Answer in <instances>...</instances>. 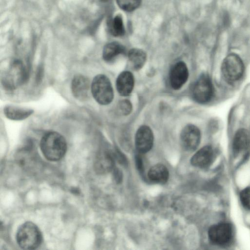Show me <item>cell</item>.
Segmentation results:
<instances>
[{
	"label": "cell",
	"mask_w": 250,
	"mask_h": 250,
	"mask_svg": "<svg viewBox=\"0 0 250 250\" xmlns=\"http://www.w3.org/2000/svg\"><path fill=\"white\" fill-rule=\"evenodd\" d=\"M40 147L42 154L47 159L57 161L64 156L67 144L64 138L61 134L52 131L48 132L42 137Z\"/></svg>",
	"instance_id": "obj_1"
},
{
	"label": "cell",
	"mask_w": 250,
	"mask_h": 250,
	"mask_svg": "<svg viewBox=\"0 0 250 250\" xmlns=\"http://www.w3.org/2000/svg\"><path fill=\"white\" fill-rule=\"evenodd\" d=\"M19 246L25 250H34L39 247L42 241V235L38 227L30 222L22 224L16 234Z\"/></svg>",
	"instance_id": "obj_2"
},
{
	"label": "cell",
	"mask_w": 250,
	"mask_h": 250,
	"mask_svg": "<svg viewBox=\"0 0 250 250\" xmlns=\"http://www.w3.org/2000/svg\"><path fill=\"white\" fill-rule=\"evenodd\" d=\"M28 72L23 62L19 60L13 61L4 72L2 78V84L7 90L15 89L27 80Z\"/></svg>",
	"instance_id": "obj_3"
},
{
	"label": "cell",
	"mask_w": 250,
	"mask_h": 250,
	"mask_svg": "<svg viewBox=\"0 0 250 250\" xmlns=\"http://www.w3.org/2000/svg\"><path fill=\"white\" fill-rule=\"evenodd\" d=\"M91 92L99 104L106 105L113 99V90L109 79L104 75L96 76L91 83Z\"/></svg>",
	"instance_id": "obj_4"
},
{
	"label": "cell",
	"mask_w": 250,
	"mask_h": 250,
	"mask_svg": "<svg viewBox=\"0 0 250 250\" xmlns=\"http://www.w3.org/2000/svg\"><path fill=\"white\" fill-rule=\"evenodd\" d=\"M244 69L243 61L235 53L228 55L223 60L221 65L222 75L229 82L239 80L243 75Z\"/></svg>",
	"instance_id": "obj_5"
},
{
	"label": "cell",
	"mask_w": 250,
	"mask_h": 250,
	"mask_svg": "<svg viewBox=\"0 0 250 250\" xmlns=\"http://www.w3.org/2000/svg\"><path fill=\"white\" fill-rule=\"evenodd\" d=\"M213 94V87L209 77L206 74H202L193 86V99L198 103L205 104L211 99Z\"/></svg>",
	"instance_id": "obj_6"
},
{
	"label": "cell",
	"mask_w": 250,
	"mask_h": 250,
	"mask_svg": "<svg viewBox=\"0 0 250 250\" xmlns=\"http://www.w3.org/2000/svg\"><path fill=\"white\" fill-rule=\"evenodd\" d=\"M208 236L212 244L217 245H226L232 238V227L230 224L225 222L213 225L208 229Z\"/></svg>",
	"instance_id": "obj_7"
},
{
	"label": "cell",
	"mask_w": 250,
	"mask_h": 250,
	"mask_svg": "<svg viewBox=\"0 0 250 250\" xmlns=\"http://www.w3.org/2000/svg\"><path fill=\"white\" fill-rule=\"evenodd\" d=\"M201 139L198 128L193 125H186L182 130L180 140L182 146L187 151H192L198 147Z\"/></svg>",
	"instance_id": "obj_8"
},
{
	"label": "cell",
	"mask_w": 250,
	"mask_h": 250,
	"mask_svg": "<svg viewBox=\"0 0 250 250\" xmlns=\"http://www.w3.org/2000/svg\"><path fill=\"white\" fill-rule=\"evenodd\" d=\"M153 134L151 129L146 125L138 128L135 136V146L140 153H145L152 148L153 144Z\"/></svg>",
	"instance_id": "obj_9"
},
{
	"label": "cell",
	"mask_w": 250,
	"mask_h": 250,
	"mask_svg": "<svg viewBox=\"0 0 250 250\" xmlns=\"http://www.w3.org/2000/svg\"><path fill=\"white\" fill-rule=\"evenodd\" d=\"M71 90L73 96L78 100H87L91 92V84L88 79L82 75L74 77L71 83Z\"/></svg>",
	"instance_id": "obj_10"
},
{
	"label": "cell",
	"mask_w": 250,
	"mask_h": 250,
	"mask_svg": "<svg viewBox=\"0 0 250 250\" xmlns=\"http://www.w3.org/2000/svg\"><path fill=\"white\" fill-rule=\"evenodd\" d=\"M188 71L186 64L183 62L176 63L171 68L169 81L171 87L175 90L181 88L187 82Z\"/></svg>",
	"instance_id": "obj_11"
},
{
	"label": "cell",
	"mask_w": 250,
	"mask_h": 250,
	"mask_svg": "<svg viewBox=\"0 0 250 250\" xmlns=\"http://www.w3.org/2000/svg\"><path fill=\"white\" fill-rule=\"evenodd\" d=\"M113 152L108 150L100 152L95 158L94 167L96 172L103 174L111 171L114 166Z\"/></svg>",
	"instance_id": "obj_12"
},
{
	"label": "cell",
	"mask_w": 250,
	"mask_h": 250,
	"mask_svg": "<svg viewBox=\"0 0 250 250\" xmlns=\"http://www.w3.org/2000/svg\"><path fill=\"white\" fill-rule=\"evenodd\" d=\"M250 147V134L244 128L238 130L235 133L232 143V150L235 156L245 152Z\"/></svg>",
	"instance_id": "obj_13"
},
{
	"label": "cell",
	"mask_w": 250,
	"mask_h": 250,
	"mask_svg": "<svg viewBox=\"0 0 250 250\" xmlns=\"http://www.w3.org/2000/svg\"><path fill=\"white\" fill-rule=\"evenodd\" d=\"M214 153L211 146H206L197 151L191 159L192 166L200 168L208 167L212 162Z\"/></svg>",
	"instance_id": "obj_14"
},
{
	"label": "cell",
	"mask_w": 250,
	"mask_h": 250,
	"mask_svg": "<svg viewBox=\"0 0 250 250\" xmlns=\"http://www.w3.org/2000/svg\"><path fill=\"white\" fill-rule=\"evenodd\" d=\"M134 84V77L129 71L122 72L117 79V89L119 93L122 96H127L130 94L133 90Z\"/></svg>",
	"instance_id": "obj_15"
},
{
	"label": "cell",
	"mask_w": 250,
	"mask_h": 250,
	"mask_svg": "<svg viewBox=\"0 0 250 250\" xmlns=\"http://www.w3.org/2000/svg\"><path fill=\"white\" fill-rule=\"evenodd\" d=\"M147 176L150 180L158 184H165L169 178V172L167 168L163 164H156L148 170Z\"/></svg>",
	"instance_id": "obj_16"
},
{
	"label": "cell",
	"mask_w": 250,
	"mask_h": 250,
	"mask_svg": "<svg viewBox=\"0 0 250 250\" xmlns=\"http://www.w3.org/2000/svg\"><path fill=\"white\" fill-rule=\"evenodd\" d=\"M33 112L31 109L7 105L4 109L6 117L12 120H24L30 116Z\"/></svg>",
	"instance_id": "obj_17"
},
{
	"label": "cell",
	"mask_w": 250,
	"mask_h": 250,
	"mask_svg": "<svg viewBox=\"0 0 250 250\" xmlns=\"http://www.w3.org/2000/svg\"><path fill=\"white\" fill-rule=\"evenodd\" d=\"M128 59L132 67L135 70L141 68L146 61V54L142 50L133 48L128 53Z\"/></svg>",
	"instance_id": "obj_18"
},
{
	"label": "cell",
	"mask_w": 250,
	"mask_h": 250,
	"mask_svg": "<svg viewBox=\"0 0 250 250\" xmlns=\"http://www.w3.org/2000/svg\"><path fill=\"white\" fill-rule=\"evenodd\" d=\"M124 51V47L122 44L117 42H111L104 46L103 51V58L104 61L110 62Z\"/></svg>",
	"instance_id": "obj_19"
},
{
	"label": "cell",
	"mask_w": 250,
	"mask_h": 250,
	"mask_svg": "<svg viewBox=\"0 0 250 250\" xmlns=\"http://www.w3.org/2000/svg\"><path fill=\"white\" fill-rule=\"evenodd\" d=\"M111 34L115 36H121L125 33L123 20L121 16L115 17L111 21L110 25Z\"/></svg>",
	"instance_id": "obj_20"
},
{
	"label": "cell",
	"mask_w": 250,
	"mask_h": 250,
	"mask_svg": "<svg viewBox=\"0 0 250 250\" xmlns=\"http://www.w3.org/2000/svg\"><path fill=\"white\" fill-rule=\"evenodd\" d=\"M116 1L121 9L125 11L131 12L140 6L141 0H116Z\"/></svg>",
	"instance_id": "obj_21"
},
{
	"label": "cell",
	"mask_w": 250,
	"mask_h": 250,
	"mask_svg": "<svg viewBox=\"0 0 250 250\" xmlns=\"http://www.w3.org/2000/svg\"><path fill=\"white\" fill-rule=\"evenodd\" d=\"M240 199L244 208L250 210V187H247L241 190L240 193Z\"/></svg>",
	"instance_id": "obj_22"
},
{
	"label": "cell",
	"mask_w": 250,
	"mask_h": 250,
	"mask_svg": "<svg viewBox=\"0 0 250 250\" xmlns=\"http://www.w3.org/2000/svg\"><path fill=\"white\" fill-rule=\"evenodd\" d=\"M119 107L122 114L125 115L129 114L132 110V105L127 100L121 101L119 104Z\"/></svg>",
	"instance_id": "obj_23"
},
{
	"label": "cell",
	"mask_w": 250,
	"mask_h": 250,
	"mask_svg": "<svg viewBox=\"0 0 250 250\" xmlns=\"http://www.w3.org/2000/svg\"><path fill=\"white\" fill-rule=\"evenodd\" d=\"M113 153L115 158H116L120 163L123 165H126V159L121 152L118 150H116L113 152Z\"/></svg>",
	"instance_id": "obj_24"
},
{
	"label": "cell",
	"mask_w": 250,
	"mask_h": 250,
	"mask_svg": "<svg viewBox=\"0 0 250 250\" xmlns=\"http://www.w3.org/2000/svg\"><path fill=\"white\" fill-rule=\"evenodd\" d=\"M136 165L138 170L140 172H143L144 171L143 162L141 156L140 154H137L135 156Z\"/></svg>",
	"instance_id": "obj_25"
},
{
	"label": "cell",
	"mask_w": 250,
	"mask_h": 250,
	"mask_svg": "<svg viewBox=\"0 0 250 250\" xmlns=\"http://www.w3.org/2000/svg\"><path fill=\"white\" fill-rule=\"evenodd\" d=\"M114 177L115 180L117 181L118 182H119L121 180L122 176L118 170H115L114 171Z\"/></svg>",
	"instance_id": "obj_26"
},
{
	"label": "cell",
	"mask_w": 250,
	"mask_h": 250,
	"mask_svg": "<svg viewBox=\"0 0 250 250\" xmlns=\"http://www.w3.org/2000/svg\"><path fill=\"white\" fill-rule=\"evenodd\" d=\"M101 0L103 1H107L108 0Z\"/></svg>",
	"instance_id": "obj_27"
}]
</instances>
